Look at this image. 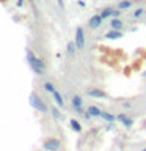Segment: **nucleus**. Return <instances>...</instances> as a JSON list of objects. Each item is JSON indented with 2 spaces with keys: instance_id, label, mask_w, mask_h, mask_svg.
<instances>
[{
  "instance_id": "obj_1",
  "label": "nucleus",
  "mask_w": 146,
  "mask_h": 151,
  "mask_svg": "<svg viewBox=\"0 0 146 151\" xmlns=\"http://www.w3.org/2000/svg\"><path fill=\"white\" fill-rule=\"evenodd\" d=\"M27 61H28V65H30V68L31 71L35 74L38 76H41V74H44V63H42V60L41 58H38V57L33 54V52L30 49H27Z\"/></svg>"
},
{
  "instance_id": "obj_2",
  "label": "nucleus",
  "mask_w": 146,
  "mask_h": 151,
  "mask_svg": "<svg viewBox=\"0 0 146 151\" xmlns=\"http://www.w3.org/2000/svg\"><path fill=\"white\" fill-rule=\"evenodd\" d=\"M30 104H31V107H35L38 112H41V113H46L49 109H47V106H46V102L42 101V99L38 96V94H30Z\"/></svg>"
},
{
  "instance_id": "obj_3",
  "label": "nucleus",
  "mask_w": 146,
  "mask_h": 151,
  "mask_svg": "<svg viewBox=\"0 0 146 151\" xmlns=\"http://www.w3.org/2000/svg\"><path fill=\"white\" fill-rule=\"evenodd\" d=\"M74 42H75V47H77V50H82L83 47H85V30H83L82 27H77V28H75Z\"/></svg>"
},
{
  "instance_id": "obj_4",
  "label": "nucleus",
  "mask_w": 146,
  "mask_h": 151,
  "mask_svg": "<svg viewBox=\"0 0 146 151\" xmlns=\"http://www.w3.org/2000/svg\"><path fill=\"white\" fill-rule=\"evenodd\" d=\"M42 146H44L46 151H58L61 146V142L58 139H47Z\"/></svg>"
},
{
  "instance_id": "obj_5",
  "label": "nucleus",
  "mask_w": 146,
  "mask_h": 151,
  "mask_svg": "<svg viewBox=\"0 0 146 151\" xmlns=\"http://www.w3.org/2000/svg\"><path fill=\"white\" fill-rule=\"evenodd\" d=\"M71 104H72V107H74V110L79 113V115H83V101H82V98L79 96V94H74L72 99H71Z\"/></svg>"
},
{
  "instance_id": "obj_6",
  "label": "nucleus",
  "mask_w": 146,
  "mask_h": 151,
  "mask_svg": "<svg viewBox=\"0 0 146 151\" xmlns=\"http://www.w3.org/2000/svg\"><path fill=\"white\" fill-rule=\"evenodd\" d=\"M102 21H104V19L101 17V14H94V16L89 17L88 25L91 27V28H99V27L102 25Z\"/></svg>"
},
{
  "instance_id": "obj_7",
  "label": "nucleus",
  "mask_w": 146,
  "mask_h": 151,
  "mask_svg": "<svg viewBox=\"0 0 146 151\" xmlns=\"http://www.w3.org/2000/svg\"><path fill=\"white\" fill-rule=\"evenodd\" d=\"M116 120L121 123L124 127H132V124H134V121H132V118H129L126 115V113H120V115L116 116Z\"/></svg>"
},
{
  "instance_id": "obj_8",
  "label": "nucleus",
  "mask_w": 146,
  "mask_h": 151,
  "mask_svg": "<svg viewBox=\"0 0 146 151\" xmlns=\"http://www.w3.org/2000/svg\"><path fill=\"white\" fill-rule=\"evenodd\" d=\"M87 94L91 98H107V93L101 88H89L87 91Z\"/></svg>"
},
{
  "instance_id": "obj_9",
  "label": "nucleus",
  "mask_w": 146,
  "mask_h": 151,
  "mask_svg": "<svg viewBox=\"0 0 146 151\" xmlns=\"http://www.w3.org/2000/svg\"><path fill=\"white\" fill-rule=\"evenodd\" d=\"M87 113L91 118H97V116H101V113H102V110L99 109L97 106H89L88 109H87Z\"/></svg>"
},
{
  "instance_id": "obj_10",
  "label": "nucleus",
  "mask_w": 146,
  "mask_h": 151,
  "mask_svg": "<svg viewBox=\"0 0 146 151\" xmlns=\"http://www.w3.org/2000/svg\"><path fill=\"white\" fill-rule=\"evenodd\" d=\"M110 27H112V30H121V28L124 27V24H122V21L120 17H112Z\"/></svg>"
},
{
  "instance_id": "obj_11",
  "label": "nucleus",
  "mask_w": 146,
  "mask_h": 151,
  "mask_svg": "<svg viewBox=\"0 0 146 151\" xmlns=\"http://www.w3.org/2000/svg\"><path fill=\"white\" fill-rule=\"evenodd\" d=\"M105 38L107 40H120V38H122V32L121 30H110L105 33Z\"/></svg>"
},
{
  "instance_id": "obj_12",
  "label": "nucleus",
  "mask_w": 146,
  "mask_h": 151,
  "mask_svg": "<svg viewBox=\"0 0 146 151\" xmlns=\"http://www.w3.org/2000/svg\"><path fill=\"white\" fill-rule=\"evenodd\" d=\"M52 96H54V101L57 102V106L64 107V99H63V96H61V93L58 91V90H55V91L52 93Z\"/></svg>"
},
{
  "instance_id": "obj_13",
  "label": "nucleus",
  "mask_w": 146,
  "mask_h": 151,
  "mask_svg": "<svg viewBox=\"0 0 146 151\" xmlns=\"http://www.w3.org/2000/svg\"><path fill=\"white\" fill-rule=\"evenodd\" d=\"M132 5H134V0H121V2L118 3V9L124 11V9H129Z\"/></svg>"
},
{
  "instance_id": "obj_14",
  "label": "nucleus",
  "mask_w": 146,
  "mask_h": 151,
  "mask_svg": "<svg viewBox=\"0 0 146 151\" xmlns=\"http://www.w3.org/2000/svg\"><path fill=\"white\" fill-rule=\"evenodd\" d=\"M69 124H71V127H72V131H75V132H82V124L77 121V120H69Z\"/></svg>"
},
{
  "instance_id": "obj_15",
  "label": "nucleus",
  "mask_w": 146,
  "mask_h": 151,
  "mask_svg": "<svg viewBox=\"0 0 146 151\" xmlns=\"http://www.w3.org/2000/svg\"><path fill=\"white\" fill-rule=\"evenodd\" d=\"M101 118H104L107 123H113V121L116 120V116L112 115V113H108V112H102V113H101Z\"/></svg>"
},
{
  "instance_id": "obj_16",
  "label": "nucleus",
  "mask_w": 146,
  "mask_h": 151,
  "mask_svg": "<svg viewBox=\"0 0 146 151\" xmlns=\"http://www.w3.org/2000/svg\"><path fill=\"white\" fill-rule=\"evenodd\" d=\"M112 13H113V8L107 6V8H104L99 14H101V17H102V19H107V17H112Z\"/></svg>"
},
{
  "instance_id": "obj_17",
  "label": "nucleus",
  "mask_w": 146,
  "mask_h": 151,
  "mask_svg": "<svg viewBox=\"0 0 146 151\" xmlns=\"http://www.w3.org/2000/svg\"><path fill=\"white\" fill-rule=\"evenodd\" d=\"M75 50H77V47H75V42H74V41L68 42V47H66V52H68V55H74Z\"/></svg>"
},
{
  "instance_id": "obj_18",
  "label": "nucleus",
  "mask_w": 146,
  "mask_h": 151,
  "mask_svg": "<svg viewBox=\"0 0 146 151\" xmlns=\"http://www.w3.org/2000/svg\"><path fill=\"white\" fill-rule=\"evenodd\" d=\"M143 14H145V8H137L135 11L132 13V19H134V21H135V19H140Z\"/></svg>"
},
{
  "instance_id": "obj_19",
  "label": "nucleus",
  "mask_w": 146,
  "mask_h": 151,
  "mask_svg": "<svg viewBox=\"0 0 146 151\" xmlns=\"http://www.w3.org/2000/svg\"><path fill=\"white\" fill-rule=\"evenodd\" d=\"M50 113H52V116H54L55 120H61V118H63V115H61V112H60L57 107H52V109H50Z\"/></svg>"
},
{
  "instance_id": "obj_20",
  "label": "nucleus",
  "mask_w": 146,
  "mask_h": 151,
  "mask_svg": "<svg viewBox=\"0 0 146 151\" xmlns=\"http://www.w3.org/2000/svg\"><path fill=\"white\" fill-rule=\"evenodd\" d=\"M44 90H46L47 93H50V94H52V93H54L57 88L54 87V83H50V82H46V83H44Z\"/></svg>"
},
{
  "instance_id": "obj_21",
  "label": "nucleus",
  "mask_w": 146,
  "mask_h": 151,
  "mask_svg": "<svg viewBox=\"0 0 146 151\" xmlns=\"http://www.w3.org/2000/svg\"><path fill=\"white\" fill-rule=\"evenodd\" d=\"M121 16V9H113V13H112V17H120Z\"/></svg>"
},
{
  "instance_id": "obj_22",
  "label": "nucleus",
  "mask_w": 146,
  "mask_h": 151,
  "mask_svg": "<svg viewBox=\"0 0 146 151\" xmlns=\"http://www.w3.org/2000/svg\"><path fill=\"white\" fill-rule=\"evenodd\" d=\"M122 107H124V109H130V107H132V104H130L129 101H126V102H122Z\"/></svg>"
},
{
  "instance_id": "obj_23",
  "label": "nucleus",
  "mask_w": 146,
  "mask_h": 151,
  "mask_svg": "<svg viewBox=\"0 0 146 151\" xmlns=\"http://www.w3.org/2000/svg\"><path fill=\"white\" fill-rule=\"evenodd\" d=\"M57 3L60 5V8H64V0H57Z\"/></svg>"
},
{
  "instance_id": "obj_24",
  "label": "nucleus",
  "mask_w": 146,
  "mask_h": 151,
  "mask_svg": "<svg viewBox=\"0 0 146 151\" xmlns=\"http://www.w3.org/2000/svg\"><path fill=\"white\" fill-rule=\"evenodd\" d=\"M112 127H113V123H107V126H105V129H107V131H110V129H112Z\"/></svg>"
},
{
  "instance_id": "obj_25",
  "label": "nucleus",
  "mask_w": 146,
  "mask_h": 151,
  "mask_svg": "<svg viewBox=\"0 0 146 151\" xmlns=\"http://www.w3.org/2000/svg\"><path fill=\"white\" fill-rule=\"evenodd\" d=\"M143 76H145V77H146V71H145V73H143Z\"/></svg>"
},
{
  "instance_id": "obj_26",
  "label": "nucleus",
  "mask_w": 146,
  "mask_h": 151,
  "mask_svg": "<svg viewBox=\"0 0 146 151\" xmlns=\"http://www.w3.org/2000/svg\"><path fill=\"white\" fill-rule=\"evenodd\" d=\"M141 151H146V148H145V150H141Z\"/></svg>"
},
{
  "instance_id": "obj_27",
  "label": "nucleus",
  "mask_w": 146,
  "mask_h": 151,
  "mask_svg": "<svg viewBox=\"0 0 146 151\" xmlns=\"http://www.w3.org/2000/svg\"><path fill=\"white\" fill-rule=\"evenodd\" d=\"M145 88H146V87H145Z\"/></svg>"
}]
</instances>
